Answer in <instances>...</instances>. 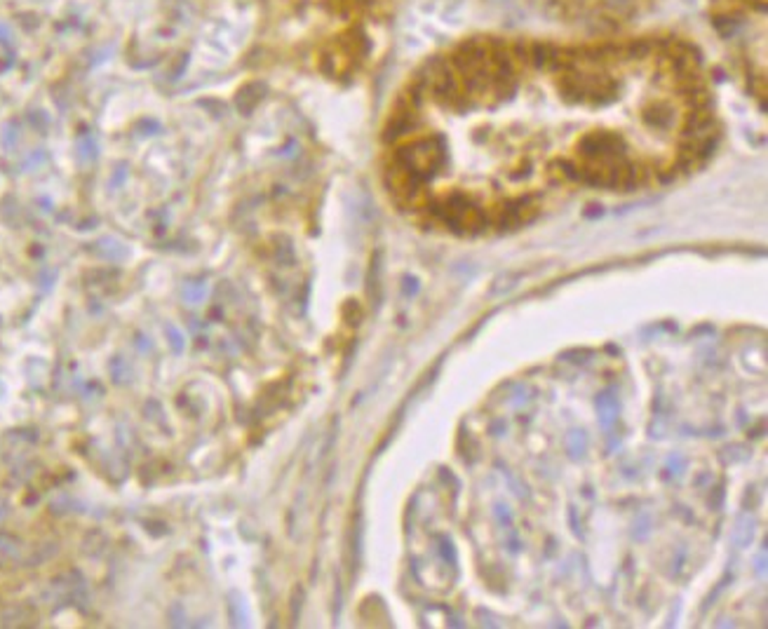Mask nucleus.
<instances>
[{
	"label": "nucleus",
	"mask_w": 768,
	"mask_h": 629,
	"mask_svg": "<svg viewBox=\"0 0 768 629\" xmlns=\"http://www.w3.org/2000/svg\"><path fill=\"white\" fill-rule=\"evenodd\" d=\"M615 59L576 57L557 109L500 94L478 55L435 66L393 113L390 193L435 228L475 236L533 219L557 191L672 179L712 142L698 78L627 101Z\"/></svg>",
	"instance_id": "f257e3e1"
}]
</instances>
